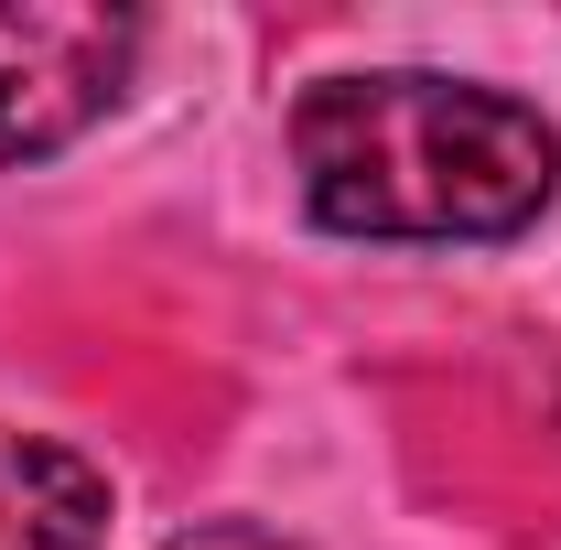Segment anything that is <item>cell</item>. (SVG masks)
Segmentation results:
<instances>
[{"mask_svg": "<svg viewBox=\"0 0 561 550\" xmlns=\"http://www.w3.org/2000/svg\"><path fill=\"white\" fill-rule=\"evenodd\" d=\"M302 206L335 238H518L561 195V130L476 76L378 66L324 76L291 108Z\"/></svg>", "mask_w": 561, "mask_h": 550, "instance_id": "obj_1", "label": "cell"}, {"mask_svg": "<svg viewBox=\"0 0 561 550\" xmlns=\"http://www.w3.org/2000/svg\"><path fill=\"white\" fill-rule=\"evenodd\" d=\"M140 22L98 0H0V173L98 130L130 87Z\"/></svg>", "mask_w": 561, "mask_h": 550, "instance_id": "obj_2", "label": "cell"}, {"mask_svg": "<svg viewBox=\"0 0 561 550\" xmlns=\"http://www.w3.org/2000/svg\"><path fill=\"white\" fill-rule=\"evenodd\" d=\"M0 550H108V475L76 443L0 432Z\"/></svg>", "mask_w": 561, "mask_h": 550, "instance_id": "obj_3", "label": "cell"}, {"mask_svg": "<svg viewBox=\"0 0 561 550\" xmlns=\"http://www.w3.org/2000/svg\"><path fill=\"white\" fill-rule=\"evenodd\" d=\"M173 550H280V540H260V529H195V540H173Z\"/></svg>", "mask_w": 561, "mask_h": 550, "instance_id": "obj_4", "label": "cell"}]
</instances>
